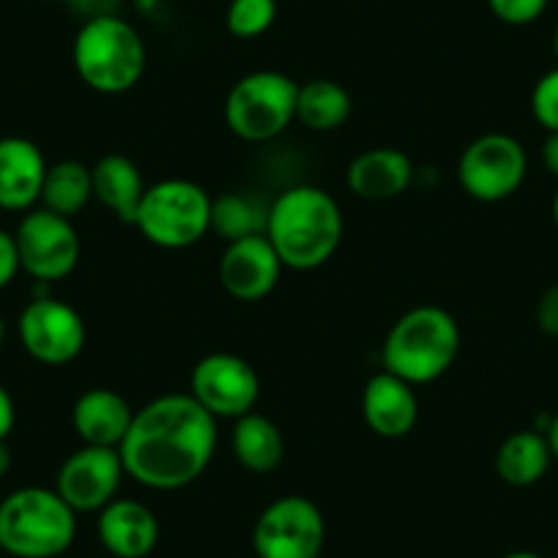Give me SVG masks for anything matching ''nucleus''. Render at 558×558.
I'll return each mask as SVG.
<instances>
[{
  "label": "nucleus",
  "mask_w": 558,
  "mask_h": 558,
  "mask_svg": "<svg viewBox=\"0 0 558 558\" xmlns=\"http://www.w3.org/2000/svg\"><path fill=\"white\" fill-rule=\"evenodd\" d=\"M214 449L217 418L192 395H162L134 411L118 452L137 485L181 490L206 474Z\"/></svg>",
  "instance_id": "1"
},
{
  "label": "nucleus",
  "mask_w": 558,
  "mask_h": 558,
  "mask_svg": "<svg viewBox=\"0 0 558 558\" xmlns=\"http://www.w3.org/2000/svg\"><path fill=\"white\" fill-rule=\"evenodd\" d=\"M342 230L340 206L320 186H291L268 206L266 239L282 266L293 271H313L329 263L340 250Z\"/></svg>",
  "instance_id": "2"
},
{
  "label": "nucleus",
  "mask_w": 558,
  "mask_h": 558,
  "mask_svg": "<svg viewBox=\"0 0 558 558\" xmlns=\"http://www.w3.org/2000/svg\"><path fill=\"white\" fill-rule=\"evenodd\" d=\"M460 353V324L436 304L408 310L384 340V369L411 386L433 384L452 369Z\"/></svg>",
  "instance_id": "3"
},
{
  "label": "nucleus",
  "mask_w": 558,
  "mask_h": 558,
  "mask_svg": "<svg viewBox=\"0 0 558 558\" xmlns=\"http://www.w3.org/2000/svg\"><path fill=\"white\" fill-rule=\"evenodd\" d=\"M72 63L90 90L118 96L143 80L148 50L132 23L118 14H105L80 25L72 45Z\"/></svg>",
  "instance_id": "4"
},
{
  "label": "nucleus",
  "mask_w": 558,
  "mask_h": 558,
  "mask_svg": "<svg viewBox=\"0 0 558 558\" xmlns=\"http://www.w3.org/2000/svg\"><path fill=\"white\" fill-rule=\"evenodd\" d=\"M77 536V512L56 487H20L0 501V550L14 558L66 556Z\"/></svg>",
  "instance_id": "5"
},
{
  "label": "nucleus",
  "mask_w": 558,
  "mask_h": 558,
  "mask_svg": "<svg viewBox=\"0 0 558 558\" xmlns=\"http://www.w3.org/2000/svg\"><path fill=\"white\" fill-rule=\"evenodd\" d=\"M214 197L186 179H165L146 190L134 228L162 250H186L211 233Z\"/></svg>",
  "instance_id": "6"
},
{
  "label": "nucleus",
  "mask_w": 558,
  "mask_h": 558,
  "mask_svg": "<svg viewBox=\"0 0 558 558\" xmlns=\"http://www.w3.org/2000/svg\"><path fill=\"white\" fill-rule=\"evenodd\" d=\"M299 83L282 72L244 74L225 99V123L246 143H268L296 121Z\"/></svg>",
  "instance_id": "7"
},
{
  "label": "nucleus",
  "mask_w": 558,
  "mask_h": 558,
  "mask_svg": "<svg viewBox=\"0 0 558 558\" xmlns=\"http://www.w3.org/2000/svg\"><path fill=\"white\" fill-rule=\"evenodd\" d=\"M529 175V154L523 143L507 132H487L471 140L458 162V181L469 197L480 203H501L523 186Z\"/></svg>",
  "instance_id": "8"
},
{
  "label": "nucleus",
  "mask_w": 558,
  "mask_h": 558,
  "mask_svg": "<svg viewBox=\"0 0 558 558\" xmlns=\"http://www.w3.org/2000/svg\"><path fill=\"white\" fill-rule=\"evenodd\" d=\"M324 545V512L304 496H282L271 501L252 529L257 558H318Z\"/></svg>",
  "instance_id": "9"
},
{
  "label": "nucleus",
  "mask_w": 558,
  "mask_h": 558,
  "mask_svg": "<svg viewBox=\"0 0 558 558\" xmlns=\"http://www.w3.org/2000/svg\"><path fill=\"white\" fill-rule=\"evenodd\" d=\"M14 241H17L23 271L34 277V282H47V286L66 279L77 268L83 252L72 219L58 217L47 208H31L20 219Z\"/></svg>",
  "instance_id": "10"
},
{
  "label": "nucleus",
  "mask_w": 558,
  "mask_h": 558,
  "mask_svg": "<svg viewBox=\"0 0 558 558\" xmlns=\"http://www.w3.org/2000/svg\"><path fill=\"white\" fill-rule=\"evenodd\" d=\"M20 342L25 353L47 367L72 364L85 348V320L72 304L52 296H34L20 313Z\"/></svg>",
  "instance_id": "11"
},
{
  "label": "nucleus",
  "mask_w": 558,
  "mask_h": 558,
  "mask_svg": "<svg viewBox=\"0 0 558 558\" xmlns=\"http://www.w3.org/2000/svg\"><path fill=\"white\" fill-rule=\"evenodd\" d=\"M190 395L214 418H241L255 411L260 378L246 359L235 353H208L195 364Z\"/></svg>",
  "instance_id": "12"
},
{
  "label": "nucleus",
  "mask_w": 558,
  "mask_h": 558,
  "mask_svg": "<svg viewBox=\"0 0 558 558\" xmlns=\"http://www.w3.org/2000/svg\"><path fill=\"white\" fill-rule=\"evenodd\" d=\"M123 474L126 471L118 449L83 444L58 469L56 490L77 514L99 512L118 496Z\"/></svg>",
  "instance_id": "13"
},
{
  "label": "nucleus",
  "mask_w": 558,
  "mask_h": 558,
  "mask_svg": "<svg viewBox=\"0 0 558 558\" xmlns=\"http://www.w3.org/2000/svg\"><path fill=\"white\" fill-rule=\"evenodd\" d=\"M282 260L266 233L230 241L219 260V282L235 302H263L271 296L282 274Z\"/></svg>",
  "instance_id": "14"
},
{
  "label": "nucleus",
  "mask_w": 558,
  "mask_h": 558,
  "mask_svg": "<svg viewBox=\"0 0 558 558\" xmlns=\"http://www.w3.org/2000/svg\"><path fill=\"white\" fill-rule=\"evenodd\" d=\"M101 547L116 558H146L159 542V520L146 504L112 498L96 518Z\"/></svg>",
  "instance_id": "15"
},
{
  "label": "nucleus",
  "mask_w": 558,
  "mask_h": 558,
  "mask_svg": "<svg viewBox=\"0 0 558 558\" xmlns=\"http://www.w3.org/2000/svg\"><path fill=\"white\" fill-rule=\"evenodd\" d=\"M47 159L28 137H0V208L25 211L41 201Z\"/></svg>",
  "instance_id": "16"
},
{
  "label": "nucleus",
  "mask_w": 558,
  "mask_h": 558,
  "mask_svg": "<svg viewBox=\"0 0 558 558\" xmlns=\"http://www.w3.org/2000/svg\"><path fill=\"white\" fill-rule=\"evenodd\" d=\"M362 416L378 438H389V441L405 438L416 427L418 418L416 391L408 380L380 369L364 386Z\"/></svg>",
  "instance_id": "17"
},
{
  "label": "nucleus",
  "mask_w": 558,
  "mask_h": 558,
  "mask_svg": "<svg viewBox=\"0 0 558 558\" xmlns=\"http://www.w3.org/2000/svg\"><path fill=\"white\" fill-rule=\"evenodd\" d=\"M134 408L121 391L96 389L83 391L72 408V427L77 438L88 447L118 449L132 427Z\"/></svg>",
  "instance_id": "18"
},
{
  "label": "nucleus",
  "mask_w": 558,
  "mask_h": 558,
  "mask_svg": "<svg viewBox=\"0 0 558 558\" xmlns=\"http://www.w3.org/2000/svg\"><path fill=\"white\" fill-rule=\"evenodd\" d=\"M413 162L400 148H369L348 168V186L364 201H391L411 186Z\"/></svg>",
  "instance_id": "19"
},
{
  "label": "nucleus",
  "mask_w": 558,
  "mask_h": 558,
  "mask_svg": "<svg viewBox=\"0 0 558 558\" xmlns=\"http://www.w3.org/2000/svg\"><path fill=\"white\" fill-rule=\"evenodd\" d=\"M90 175H94V201L110 208L121 222L134 225L140 203L148 190L137 165L123 154H107L90 168Z\"/></svg>",
  "instance_id": "20"
},
{
  "label": "nucleus",
  "mask_w": 558,
  "mask_h": 558,
  "mask_svg": "<svg viewBox=\"0 0 558 558\" xmlns=\"http://www.w3.org/2000/svg\"><path fill=\"white\" fill-rule=\"evenodd\" d=\"M550 463V444H547L545 433H539L536 427L507 436L496 452L498 480L512 487L536 485L547 474Z\"/></svg>",
  "instance_id": "21"
},
{
  "label": "nucleus",
  "mask_w": 558,
  "mask_h": 558,
  "mask_svg": "<svg viewBox=\"0 0 558 558\" xmlns=\"http://www.w3.org/2000/svg\"><path fill=\"white\" fill-rule=\"evenodd\" d=\"M233 454L252 474H271L286 458V438L271 418L263 413H246L235 418L233 427Z\"/></svg>",
  "instance_id": "22"
},
{
  "label": "nucleus",
  "mask_w": 558,
  "mask_h": 558,
  "mask_svg": "<svg viewBox=\"0 0 558 558\" xmlns=\"http://www.w3.org/2000/svg\"><path fill=\"white\" fill-rule=\"evenodd\" d=\"M351 94L335 80H307L299 85L296 121L310 132H337L351 118Z\"/></svg>",
  "instance_id": "23"
},
{
  "label": "nucleus",
  "mask_w": 558,
  "mask_h": 558,
  "mask_svg": "<svg viewBox=\"0 0 558 558\" xmlns=\"http://www.w3.org/2000/svg\"><path fill=\"white\" fill-rule=\"evenodd\" d=\"M94 201V175L77 159H63L47 168L45 190H41V208L58 217L74 219Z\"/></svg>",
  "instance_id": "24"
},
{
  "label": "nucleus",
  "mask_w": 558,
  "mask_h": 558,
  "mask_svg": "<svg viewBox=\"0 0 558 558\" xmlns=\"http://www.w3.org/2000/svg\"><path fill=\"white\" fill-rule=\"evenodd\" d=\"M266 219L268 208H263L260 203L252 201L250 195H241V192H225V195L214 197L211 203V230L228 244L266 233Z\"/></svg>",
  "instance_id": "25"
},
{
  "label": "nucleus",
  "mask_w": 558,
  "mask_h": 558,
  "mask_svg": "<svg viewBox=\"0 0 558 558\" xmlns=\"http://www.w3.org/2000/svg\"><path fill=\"white\" fill-rule=\"evenodd\" d=\"M277 20V0H230L225 28L235 39H257Z\"/></svg>",
  "instance_id": "26"
},
{
  "label": "nucleus",
  "mask_w": 558,
  "mask_h": 558,
  "mask_svg": "<svg viewBox=\"0 0 558 558\" xmlns=\"http://www.w3.org/2000/svg\"><path fill=\"white\" fill-rule=\"evenodd\" d=\"M531 112L545 132H558V66L536 80L531 90Z\"/></svg>",
  "instance_id": "27"
},
{
  "label": "nucleus",
  "mask_w": 558,
  "mask_h": 558,
  "mask_svg": "<svg viewBox=\"0 0 558 558\" xmlns=\"http://www.w3.org/2000/svg\"><path fill=\"white\" fill-rule=\"evenodd\" d=\"M547 3L550 0H487V9L498 23L523 28V25L536 23L547 12Z\"/></svg>",
  "instance_id": "28"
},
{
  "label": "nucleus",
  "mask_w": 558,
  "mask_h": 558,
  "mask_svg": "<svg viewBox=\"0 0 558 558\" xmlns=\"http://www.w3.org/2000/svg\"><path fill=\"white\" fill-rule=\"evenodd\" d=\"M17 271H23V266H20L17 241H14V233L0 230V291L12 286Z\"/></svg>",
  "instance_id": "29"
},
{
  "label": "nucleus",
  "mask_w": 558,
  "mask_h": 558,
  "mask_svg": "<svg viewBox=\"0 0 558 558\" xmlns=\"http://www.w3.org/2000/svg\"><path fill=\"white\" fill-rule=\"evenodd\" d=\"M536 326L547 337H558V286L542 291L539 302H536Z\"/></svg>",
  "instance_id": "30"
},
{
  "label": "nucleus",
  "mask_w": 558,
  "mask_h": 558,
  "mask_svg": "<svg viewBox=\"0 0 558 558\" xmlns=\"http://www.w3.org/2000/svg\"><path fill=\"white\" fill-rule=\"evenodd\" d=\"M14 425H17V405H14L7 386L0 384V441H7L12 436Z\"/></svg>",
  "instance_id": "31"
},
{
  "label": "nucleus",
  "mask_w": 558,
  "mask_h": 558,
  "mask_svg": "<svg viewBox=\"0 0 558 558\" xmlns=\"http://www.w3.org/2000/svg\"><path fill=\"white\" fill-rule=\"evenodd\" d=\"M542 162H545L547 173L558 179V132H547L545 143H542Z\"/></svg>",
  "instance_id": "32"
},
{
  "label": "nucleus",
  "mask_w": 558,
  "mask_h": 558,
  "mask_svg": "<svg viewBox=\"0 0 558 558\" xmlns=\"http://www.w3.org/2000/svg\"><path fill=\"white\" fill-rule=\"evenodd\" d=\"M547 444H550V452H553V460H558V413L556 416H550V425H547Z\"/></svg>",
  "instance_id": "33"
},
{
  "label": "nucleus",
  "mask_w": 558,
  "mask_h": 558,
  "mask_svg": "<svg viewBox=\"0 0 558 558\" xmlns=\"http://www.w3.org/2000/svg\"><path fill=\"white\" fill-rule=\"evenodd\" d=\"M12 471V449L7 441H0V480Z\"/></svg>",
  "instance_id": "34"
},
{
  "label": "nucleus",
  "mask_w": 558,
  "mask_h": 558,
  "mask_svg": "<svg viewBox=\"0 0 558 558\" xmlns=\"http://www.w3.org/2000/svg\"><path fill=\"white\" fill-rule=\"evenodd\" d=\"M504 558H545V556H539V553H534V550H512V553H507Z\"/></svg>",
  "instance_id": "35"
},
{
  "label": "nucleus",
  "mask_w": 558,
  "mask_h": 558,
  "mask_svg": "<svg viewBox=\"0 0 558 558\" xmlns=\"http://www.w3.org/2000/svg\"><path fill=\"white\" fill-rule=\"evenodd\" d=\"M550 214H553V225H556V230H558V190H556V195H553V206H550Z\"/></svg>",
  "instance_id": "36"
},
{
  "label": "nucleus",
  "mask_w": 558,
  "mask_h": 558,
  "mask_svg": "<svg viewBox=\"0 0 558 558\" xmlns=\"http://www.w3.org/2000/svg\"><path fill=\"white\" fill-rule=\"evenodd\" d=\"M3 342H7V324L0 318V348H3Z\"/></svg>",
  "instance_id": "37"
},
{
  "label": "nucleus",
  "mask_w": 558,
  "mask_h": 558,
  "mask_svg": "<svg viewBox=\"0 0 558 558\" xmlns=\"http://www.w3.org/2000/svg\"><path fill=\"white\" fill-rule=\"evenodd\" d=\"M553 50H556V58H558V25H556V34H553Z\"/></svg>",
  "instance_id": "38"
},
{
  "label": "nucleus",
  "mask_w": 558,
  "mask_h": 558,
  "mask_svg": "<svg viewBox=\"0 0 558 558\" xmlns=\"http://www.w3.org/2000/svg\"><path fill=\"white\" fill-rule=\"evenodd\" d=\"M58 558H66V556H58Z\"/></svg>",
  "instance_id": "39"
}]
</instances>
